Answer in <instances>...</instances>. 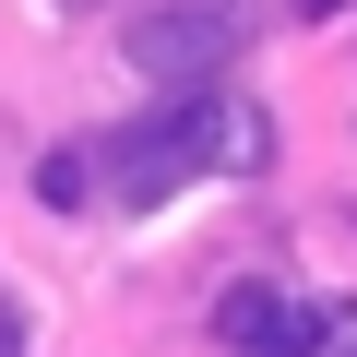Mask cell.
<instances>
[{
	"label": "cell",
	"instance_id": "cell-1",
	"mask_svg": "<svg viewBox=\"0 0 357 357\" xmlns=\"http://www.w3.org/2000/svg\"><path fill=\"white\" fill-rule=\"evenodd\" d=\"M274 155V119L250 107V96H167L155 119H131L119 131V155H107V178H119V203H167V191H191L203 167H262Z\"/></svg>",
	"mask_w": 357,
	"mask_h": 357
},
{
	"label": "cell",
	"instance_id": "cell-2",
	"mask_svg": "<svg viewBox=\"0 0 357 357\" xmlns=\"http://www.w3.org/2000/svg\"><path fill=\"white\" fill-rule=\"evenodd\" d=\"M131 72L167 84V96H203L227 60H238V0H143V13L119 24Z\"/></svg>",
	"mask_w": 357,
	"mask_h": 357
},
{
	"label": "cell",
	"instance_id": "cell-3",
	"mask_svg": "<svg viewBox=\"0 0 357 357\" xmlns=\"http://www.w3.org/2000/svg\"><path fill=\"white\" fill-rule=\"evenodd\" d=\"M215 345H227V357H310V345H321V310H298L286 286H227Z\"/></svg>",
	"mask_w": 357,
	"mask_h": 357
},
{
	"label": "cell",
	"instance_id": "cell-4",
	"mask_svg": "<svg viewBox=\"0 0 357 357\" xmlns=\"http://www.w3.org/2000/svg\"><path fill=\"white\" fill-rule=\"evenodd\" d=\"M84 191H96V155H72V143H60V155L36 167V203H60V215H72Z\"/></svg>",
	"mask_w": 357,
	"mask_h": 357
},
{
	"label": "cell",
	"instance_id": "cell-5",
	"mask_svg": "<svg viewBox=\"0 0 357 357\" xmlns=\"http://www.w3.org/2000/svg\"><path fill=\"white\" fill-rule=\"evenodd\" d=\"M310 13H345V0H310Z\"/></svg>",
	"mask_w": 357,
	"mask_h": 357
}]
</instances>
